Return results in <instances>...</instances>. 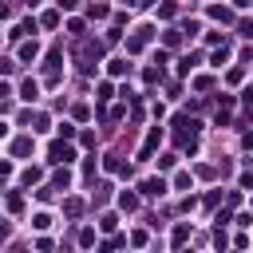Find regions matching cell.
Returning a JSON list of instances; mask_svg holds the SVG:
<instances>
[{"label": "cell", "mask_w": 253, "mask_h": 253, "mask_svg": "<svg viewBox=\"0 0 253 253\" xmlns=\"http://www.w3.org/2000/svg\"><path fill=\"white\" fill-rule=\"evenodd\" d=\"M163 190H166V186H163V178H146V182H143V194H146V198L163 194Z\"/></svg>", "instance_id": "cell-1"}, {"label": "cell", "mask_w": 253, "mask_h": 253, "mask_svg": "<svg viewBox=\"0 0 253 253\" xmlns=\"http://www.w3.org/2000/svg\"><path fill=\"white\" fill-rule=\"evenodd\" d=\"M146 40H150V28H139V32H135V40L126 44V48H131V52H139V48H143Z\"/></svg>", "instance_id": "cell-2"}, {"label": "cell", "mask_w": 253, "mask_h": 253, "mask_svg": "<svg viewBox=\"0 0 253 253\" xmlns=\"http://www.w3.org/2000/svg\"><path fill=\"white\" fill-rule=\"evenodd\" d=\"M52 158H55V163H68V158H72V146L55 143V146H52Z\"/></svg>", "instance_id": "cell-3"}, {"label": "cell", "mask_w": 253, "mask_h": 253, "mask_svg": "<svg viewBox=\"0 0 253 253\" xmlns=\"http://www.w3.org/2000/svg\"><path fill=\"white\" fill-rule=\"evenodd\" d=\"M28 150H32V139H16V146H12V154H16V158H24Z\"/></svg>", "instance_id": "cell-4"}, {"label": "cell", "mask_w": 253, "mask_h": 253, "mask_svg": "<svg viewBox=\"0 0 253 253\" xmlns=\"http://www.w3.org/2000/svg\"><path fill=\"white\" fill-rule=\"evenodd\" d=\"M59 4H63V8H75V4H79V0H59Z\"/></svg>", "instance_id": "cell-5"}]
</instances>
